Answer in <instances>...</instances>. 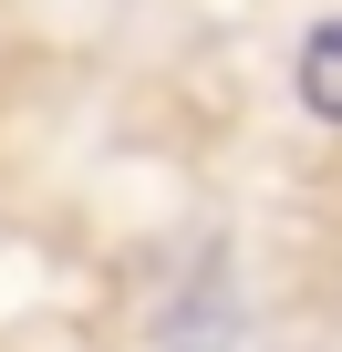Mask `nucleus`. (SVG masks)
I'll return each mask as SVG.
<instances>
[{
  "mask_svg": "<svg viewBox=\"0 0 342 352\" xmlns=\"http://www.w3.org/2000/svg\"><path fill=\"white\" fill-rule=\"evenodd\" d=\"M290 94H301L321 124H342V11L311 21V42H301V63H290Z\"/></svg>",
  "mask_w": 342,
  "mask_h": 352,
  "instance_id": "nucleus-1",
  "label": "nucleus"
}]
</instances>
